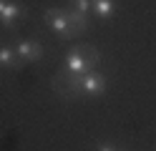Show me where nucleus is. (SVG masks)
Returning a JSON list of instances; mask_svg holds the SVG:
<instances>
[{
  "mask_svg": "<svg viewBox=\"0 0 156 151\" xmlns=\"http://www.w3.org/2000/svg\"><path fill=\"white\" fill-rule=\"evenodd\" d=\"M106 88H108V78H106V73H101V70H91V73L81 76V93L83 96L101 98L106 93Z\"/></svg>",
  "mask_w": 156,
  "mask_h": 151,
  "instance_id": "obj_4",
  "label": "nucleus"
},
{
  "mask_svg": "<svg viewBox=\"0 0 156 151\" xmlns=\"http://www.w3.org/2000/svg\"><path fill=\"white\" fill-rule=\"evenodd\" d=\"M43 18H45V25L51 28L61 40H71L73 35H78L73 23H71V18H68V13H66V8H45Z\"/></svg>",
  "mask_w": 156,
  "mask_h": 151,
  "instance_id": "obj_2",
  "label": "nucleus"
},
{
  "mask_svg": "<svg viewBox=\"0 0 156 151\" xmlns=\"http://www.w3.org/2000/svg\"><path fill=\"white\" fill-rule=\"evenodd\" d=\"M0 66H3L5 70H15V68H20V58L15 56L13 45H0Z\"/></svg>",
  "mask_w": 156,
  "mask_h": 151,
  "instance_id": "obj_7",
  "label": "nucleus"
},
{
  "mask_svg": "<svg viewBox=\"0 0 156 151\" xmlns=\"http://www.w3.org/2000/svg\"><path fill=\"white\" fill-rule=\"evenodd\" d=\"M5 3H8V0H0V13H3V8H5Z\"/></svg>",
  "mask_w": 156,
  "mask_h": 151,
  "instance_id": "obj_11",
  "label": "nucleus"
},
{
  "mask_svg": "<svg viewBox=\"0 0 156 151\" xmlns=\"http://www.w3.org/2000/svg\"><path fill=\"white\" fill-rule=\"evenodd\" d=\"M119 151H126V149H119Z\"/></svg>",
  "mask_w": 156,
  "mask_h": 151,
  "instance_id": "obj_12",
  "label": "nucleus"
},
{
  "mask_svg": "<svg viewBox=\"0 0 156 151\" xmlns=\"http://www.w3.org/2000/svg\"><path fill=\"white\" fill-rule=\"evenodd\" d=\"M51 86H53L55 93L61 98H66V101L83 96L81 93V76H73V73H68V70H63V68L51 78Z\"/></svg>",
  "mask_w": 156,
  "mask_h": 151,
  "instance_id": "obj_3",
  "label": "nucleus"
},
{
  "mask_svg": "<svg viewBox=\"0 0 156 151\" xmlns=\"http://www.w3.org/2000/svg\"><path fill=\"white\" fill-rule=\"evenodd\" d=\"M116 10V3L113 0H91V13H96L101 20H108Z\"/></svg>",
  "mask_w": 156,
  "mask_h": 151,
  "instance_id": "obj_8",
  "label": "nucleus"
},
{
  "mask_svg": "<svg viewBox=\"0 0 156 151\" xmlns=\"http://www.w3.org/2000/svg\"><path fill=\"white\" fill-rule=\"evenodd\" d=\"M68 8H73L81 15H91V0H68Z\"/></svg>",
  "mask_w": 156,
  "mask_h": 151,
  "instance_id": "obj_9",
  "label": "nucleus"
},
{
  "mask_svg": "<svg viewBox=\"0 0 156 151\" xmlns=\"http://www.w3.org/2000/svg\"><path fill=\"white\" fill-rule=\"evenodd\" d=\"M96 151H119V146L111 144V141H101V144L96 146Z\"/></svg>",
  "mask_w": 156,
  "mask_h": 151,
  "instance_id": "obj_10",
  "label": "nucleus"
},
{
  "mask_svg": "<svg viewBox=\"0 0 156 151\" xmlns=\"http://www.w3.org/2000/svg\"><path fill=\"white\" fill-rule=\"evenodd\" d=\"M98 63H101L98 48H93L91 43H78V45H73L68 50L63 70H68L73 76H86L91 70H98Z\"/></svg>",
  "mask_w": 156,
  "mask_h": 151,
  "instance_id": "obj_1",
  "label": "nucleus"
},
{
  "mask_svg": "<svg viewBox=\"0 0 156 151\" xmlns=\"http://www.w3.org/2000/svg\"><path fill=\"white\" fill-rule=\"evenodd\" d=\"M13 50L20 58V63H35V60L43 58V45L38 40H15Z\"/></svg>",
  "mask_w": 156,
  "mask_h": 151,
  "instance_id": "obj_5",
  "label": "nucleus"
},
{
  "mask_svg": "<svg viewBox=\"0 0 156 151\" xmlns=\"http://www.w3.org/2000/svg\"><path fill=\"white\" fill-rule=\"evenodd\" d=\"M20 18H25V5L10 3V0H8L5 8H3V13H0V25L8 28V30H13V25H15Z\"/></svg>",
  "mask_w": 156,
  "mask_h": 151,
  "instance_id": "obj_6",
  "label": "nucleus"
}]
</instances>
